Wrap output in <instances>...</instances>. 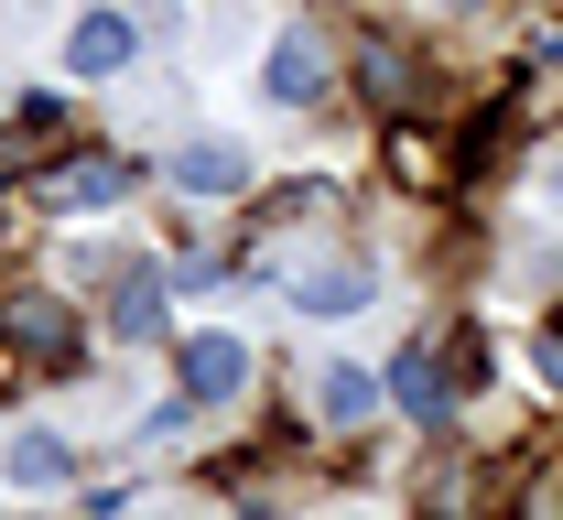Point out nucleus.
Here are the masks:
<instances>
[{
  "mask_svg": "<svg viewBox=\"0 0 563 520\" xmlns=\"http://www.w3.org/2000/svg\"><path fill=\"white\" fill-rule=\"evenodd\" d=\"M368 294H379V261H357V250H325V261L282 272V303H292V314H314V325H336V314H357Z\"/></svg>",
  "mask_w": 563,
  "mask_h": 520,
  "instance_id": "1",
  "label": "nucleus"
},
{
  "mask_svg": "<svg viewBox=\"0 0 563 520\" xmlns=\"http://www.w3.org/2000/svg\"><path fill=\"white\" fill-rule=\"evenodd\" d=\"M174 390H185L196 412L239 401V390H250V336H228V325H196V336L174 347Z\"/></svg>",
  "mask_w": 563,
  "mask_h": 520,
  "instance_id": "2",
  "label": "nucleus"
},
{
  "mask_svg": "<svg viewBox=\"0 0 563 520\" xmlns=\"http://www.w3.org/2000/svg\"><path fill=\"white\" fill-rule=\"evenodd\" d=\"M261 98H272V109H325V98H336V66H325V44H314L303 22L261 44Z\"/></svg>",
  "mask_w": 563,
  "mask_h": 520,
  "instance_id": "3",
  "label": "nucleus"
},
{
  "mask_svg": "<svg viewBox=\"0 0 563 520\" xmlns=\"http://www.w3.org/2000/svg\"><path fill=\"white\" fill-rule=\"evenodd\" d=\"M0 347H11V358H44V369H66V358H76V314H66V294L22 283V294L0 303Z\"/></svg>",
  "mask_w": 563,
  "mask_h": 520,
  "instance_id": "4",
  "label": "nucleus"
},
{
  "mask_svg": "<svg viewBox=\"0 0 563 520\" xmlns=\"http://www.w3.org/2000/svg\"><path fill=\"white\" fill-rule=\"evenodd\" d=\"M131 55H141V22L120 11V0H98V11H76V22H66V76H76V87L120 76Z\"/></svg>",
  "mask_w": 563,
  "mask_h": 520,
  "instance_id": "5",
  "label": "nucleus"
},
{
  "mask_svg": "<svg viewBox=\"0 0 563 520\" xmlns=\"http://www.w3.org/2000/svg\"><path fill=\"white\" fill-rule=\"evenodd\" d=\"M163 174H174V196H185V207H228V196H250V174H261V163H250L239 142H217V131H207V142L174 152Z\"/></svg>",
  "mask_w": 563,
  "mask_h": 520,
  "instance_id": "6",
  "label": "nucleus"
},
{
  "mask_svg": "<svg viewBox=\"0 0 563 520\" xmlns=\"http://www.w3.org/2000/svg\"><path fill=\"white\" fill-rule=\"evenodd\" d=\"M131 185H141V174L120 163V152H66V163H55L33 196H44V207H120Z\"/></svg>",
  "mask_w": 563,
  "mask_h": 520,
  "instance_id": "7",
  "label": "nucleus"
},
{
  "mask_svg": "<svg viewBox=\"0 0 563 520\" xmlns=\"http://www.w3.org/2000/svg\"><path fill=\"white\" fill-rule=\"evenodd\" d=\"M76 466H87V455H76L55 423H22V434L0 445V477H11V488H76Z\"/></svg>",
  "mask_w": 563,
  "mask_h": 520,
  "instance_id": "8",
  "label": "nucleus"
},
{
  "mask_svg": "<svg viewBox=\"0 0 563 520\" xmlns=\"http://www.w3.org/2000/svg\"><path fill=\"white\" fill-rule=\"evenodd\" d=\"M109 336H120V347H141V336H163V283H152V272H109Z\"/></svg>",
  "mask_w": 563,
  "mask_h": 520,
  "instance_id": "9",
  "label": "nucleus"
},
{
  "mask_svg": "<svg viewBox=\"0 0 563 520\" xmlns=\"http://www.w3.org/2000/svg\"><path fill=\"white\" fill-rule=\"evenodd\" d=\"M390 401H401V412H422V423H433V412L455 401V379H444V347H401V369H390Z\"/></svg>",
  "mask_w": 563,
  "mask_h": 520,
  "instance_id": "10",
  "label": "nucleus"
},
{
  "mask_svg": "<svg viewBox=\"0 0 563 520\" xmlns=\"http://www.w3.org/2000/svg\"><path fill=\"white\" fill-rule=\"evenodd\" d=\"M368 401H379V379H368V369H347V358H336V369H314V423H357Z\"/></svg>",
  "mask_w": 563,
  "mask_h": 520,
  "instance_id": "11",
  "label": "nucleus"
},
{
  "mask_svg": "<svg viewBox=\"0 0 563 520\" xmlns=\"http://www.w3.org/2000/svg\"><path fill=\"white\" fill-rule=\"evenodd\" d=\"M390 163H401V185H444V152L422 131H390Z\"/></svg>",
  "mask_w": 563,
  "mask_h": 520,
  "instance_id": "12",
  "label": "nucleus"
},
{
  "mask_svg": "<svg viewBox=\"0 0 563 520\" xmlns=\"http://www.w3.org/2000/svg\"><path fill=\"white\" fill-rule=\"evenodd\" d=\"M531 196H542V207L563 218V152H542V174H531Z\"/></svg>",
  "mask_w": 563,
  "mask_h": 520,
  "instance_id": "13",
  "label": "nucleus"
},
{
  "mask_svg": "<svg viewBox=\"0 0 563 520\" xmlns=\"http://www.w3.org/2000/svg\"><path fill=\"white\" fill-rule=\"evenodd\" d=\"M531 369H542V379L563 390V336H542V347H531Z\"/></svg>",
  "mask_w": 563,
  "mask_h": 520,
  "instance_id": "14",
  "label": "nucleus"
},
{
  "mask_svg": "<svg viewBox=\"0 0 563 520\" xmlns=\"http://www.w3.org/2000/svg\"><path fill=\"white\" fill-rule=\"evenodd\" d=\"M336 520H379V510H336Z\"/></svg>",
  "mask_w": 563,
  "mask_h": 520,
  "instance_id": "15",
  "label": "nucleus"
}]
</instances>
